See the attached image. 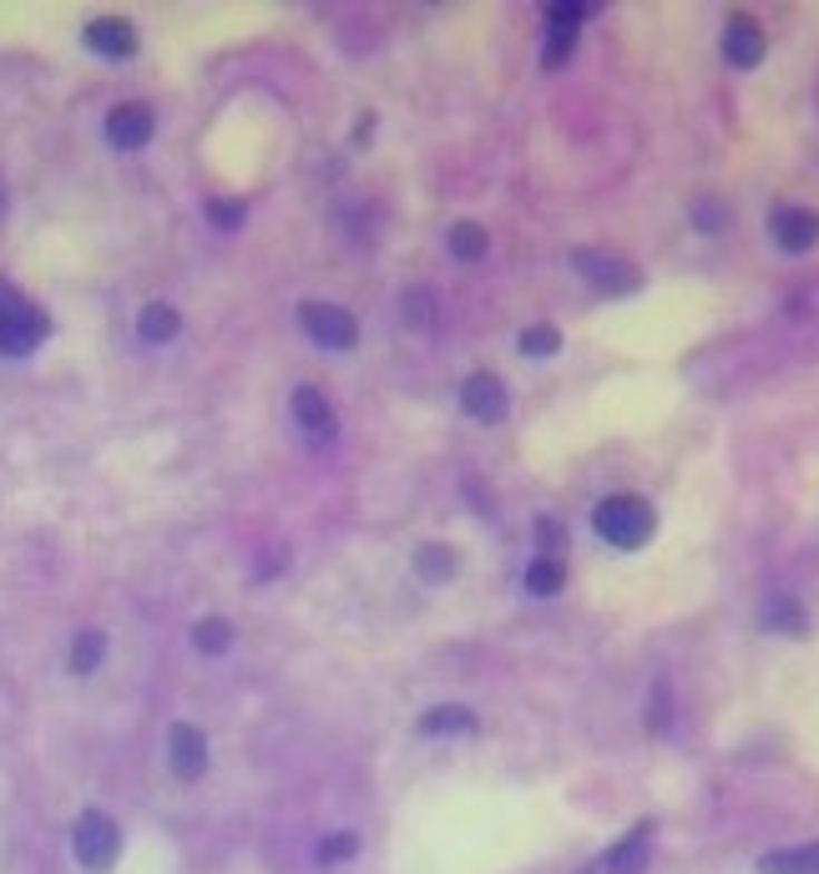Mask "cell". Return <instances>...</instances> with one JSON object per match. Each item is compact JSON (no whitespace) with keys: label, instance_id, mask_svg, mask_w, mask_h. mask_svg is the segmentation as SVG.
I'll return each mask as SVG.
<instances>
[{"label":"cell","instance_id":"cell-8","mask_svg":"<svg viewBox=\"0 0 819 874\" xmlns=\"http://www.w3.org/2000/svg\"><path fill=\"white\" fill-rule=\"evenodd\" d=\"M582 16H587V6H552L546 11V66H562L572 51V41H577V26Z\"/></svg>","mask_w":819,"mask_h":874},{"label":"cell","instance_id":"cell-24","mask_svg":"<svg viewBox=\"0 0 819 874\" xmlns=\"http://www.w3.org/2000/svg\"><path fill=\"white\" fill-rule=\"evenodd\" d=\"M354 850H360V839L350 829H339L319 844V864H344V860H354Z\"/></svg>","mask_w":819,"mask_h":874},{"label":"cell","instance_id":"cell-1","mask_svg":"<svg viewBox=\"0 0 819 874\" xmlns=\"http://www.w3.org/2000/svg\"><path fill=\"white\" fill-rule=\"evenodd\" d=\"M592 526H597L602 541L633 551L653 536V505H647L643 495H607V501L592 511Z\"/></svg>","mask_w":819,"mask_h":874},{"label":"cell","instance_id":"cell-16","mask_svg":"<svg viewBox=\"0 0 819 874\" xmlns=\"http://www.w3.org/2000/svg\"><path fill=\"white\" fill-rule=\"evenodd\" d=\"M470 728H476V713L460 708V703H440V708H430L420 718V733H430V738H440V733H470Z\"/></svg>","mask_w":819,"mask_h":874},{"label":"cell","instance_id":"cell-10","mask_svg":"<svg viewBox=\"0 0 819 874\" xmlns=\"http://www.w3.org/2000/svg\"><path fill=\"white\" fill-rule=\"evenodd\" d=\"M167 744H173V768H177L183 778H197L203 768H208V738H203V733H197L193 723H177Z\"/></svg>","mask_w":819,"mask_h":874},{"label":"cell","instance_id":"cell-4","mask_svg":"<svg viewBox=\"0 0 819 874\" xmlns=\"http://www.w3.org/2000/svg\"><path fill=\"white\" fill-rule=\"evenodd\" d=\"M577 268L602 294H633L637 288V268L627 258H617V253H577Z\"/></svg>","mask_w":819,"mask_h":874},{"label":"cell","instance_id":"cell-9","mask_svg":"<svg viewBox=\"0 0 819 874\" xmlns=\"http://www.w3.org/2000/svg\"><path fill=\"white\" fill-rule=\"evenodd\" d=\"M774 238L784 253H809L819 243V213L809 208H784L774 218Z\"/></svg>","mask_w":819,"mask_h":874},{"label":"cell","instance_id":"cell-12","mask_svg":"<svg viewBox=\"0 0 819 874\" xmlns=\"http://www.w3.org/2000/svg\"><path fill=\"white\" fill-rule=\"evenodd\" d=\"M87 46L97 56H107V61H121V56L137 51V36H131L127 21H91L87 26Z\"/></svg>","mask_w":819,"mask_h":874},{"label":"cell","instance_id":"cell-3","mask_svg":"<svg viewBox=\"0 0 819 874\" xmlns=\"http://www.w3.org/2000/svg\"><path fill=\"white\" fill-rule=\"evenodd\" d=\"M71 844H77V860L87 864V870H107V864L117 860V824H111L107 814H81Z\"/></svg>","mask_w":819,"mask_h":874},{"label":"cell","instance_id":"cell-15","mask_svg":"<svg viewBox=\"0 0 819 874\" xmlns=\"http://www.w3.org/2000/svg\"><path fill=\"white\" fill-rule=\"evenodd\" d=\"M764 874H819V844H799V850H774L759 860Z\"/></svg>","mask_w":819,"mask_h":874},{"label":"cell","instance_id":"cell-14","mask_svg":"<svg viewBox=\"0 0 819 874\" xmlns=\"http://www.w3.org/2000/svg\"><path fill=\"white\" fill-rule=\"evenodd\" d=\"M723 56H729L733 66H759V56H764V36H759V26L739 16V21L723 31Z\"/></svg>","mask_w":819,"mask_h":874},{"label":"cell","instance_id":"cell-26","mask_svg":"<svg viewBox=\"0 0 819 874\" xmlns=\"http://www.w3.org/2000/svg\"><path fill=\"white\" fill-rule=\"evenodd\" d=\"M208 218L218 223V228H238V223H243V203H223V197H213Z\"/></svg>","mask_w":819,"mask_h":874},{"label":"cell","instance_id":"cell-19","mask_svg":"<svg viewBox=\"0 0 819 874\" xmlns=\"http://www.w3.org/2000/svg\"><path fill=\"white\" fill-rule=\"evenodd\" d=\"M764 622L774 627V632H799V627H805V607L789 601V597H769L764 601Z\"/></svg>","mask_w":819,"mask_h":874},{"label":"cell","instance_id":"cell-27","mask_svg":"<svg viewBox=\"0 0 819 874\" xmlns=\"http://www.w3.org/2000/svg\"><path fill=\"white\" fill-rule=\"evenodd\" d=\"M647 723H653V733L667 728V688H663V682H657V693H653V718H647Z\"/></svg>","mask_w":819,"mask_h":874},{"label":"cell","instance_id":"cell-28","mask_svg":"<svg viewBox=\"0 0 819 874\" xmlns=\"http://www.w3.org/2000/svg\"><path fill=\"white\" fill-rule=\"evenodd\" d=\"M0 213H6V193H0Z\"/></svg>","mask_w":819,"mask_h":874},{"label":"cell","instance_id":"cell-21","mask_svg":"<svg viewBox=\"0 0 819 874\" xmlns=\"http://www.w3.org/2000/svg\"><path fill=\"white\" fill-rule=\"evenodd\" d=\"M193 642H197V652H223V647L233 642V627L223 622V617H208V622H197L193 627Z\"/></svg>","mask_w":819,"mask_h":874},{"label":"cell","instance_id":"cell-25","mask_svg":"<svg viewBox=\"0 0 819 874\" xmlns=\"http://www.w3.org/2000/svg\"><path fill=\"white\" fill-rule=\"evenodd\" d=\"M557 328H546V324H536V328H526L521 334V350L526 354H536V360H542V354H557Z\"/></svg>","mask_w":819,"mask_h":874},{"label":"cell","instance_id":"cell-11","mask_svg":"<svg viewBox=\"0 0 819 874\" xmlns=\"http://www.w3.org/2000/svg\"><path fill=\"white\" fill-rule=\"evenodd\" d=\"M107 137L111 147H143L153 137V111L147 107H117L107 117Z\"/></svg>","mask_w":819,"mask_h":874},{"label":"cell","instance_id":"cell-17","mask_svg":"<svg viewBox=\"0 0 819 874\" xmlns=\"http://www.w3.org/2000/svg\"><path fill=\"white\" fill-rule=\"evenodd\" d=\"M177 328H183V318H177L173 304H147L143 318H137V334H143L147 344H167Z\"/></svg>","mask_w":819,"mask_h":874},{"label":"cell","instance_id":"cell-7","mask_svg":"<svg viewBox=\"0 0 819 874\" xmlns=\"http://www.w3.org/2000/svg\"><path fill=\"white\" fill-rule=\"evenodd\" d=\"M647 844H653V824H637L617 850H607L587 874H643L647 870Z\"/></svg>","mask_w":819,"mask_h":874},{"label":"cell","instance_id":"cell-22","mask_svg":"<svg viewBox=\"0 0 819 874\" xmlns=\"http://www.w3.org/2000/svg\"><path fill=\"white\" fill-rule=\"evenodd\" d=\"M101 652H107V637H101V632H81L77 642H71V672H91V667L101 662Z\"/></svg>","mask_w":819,"mask_h":874},{"label":"cell","instance_id":"cell-2","mask_svg":"<svg viewBox=\"0 0 819 874\" xmlns=\"http://www.w3.org/2000/svg\"><path fill=\"white\" fill-rule=\"evenodd\" d=\"M46 340V314L26 298H11L0 308V354H31Z\"/></svg>","mask_w":819,"mask_h":874},{"label":"cell","instance_id":"cell-13","mask_svg":"<svg viewBox=\"0 0 819 874\" xmlns=\"http://www.w3.org/2000/svg\"><path fill=\"white\" fill-rule=\"evenodd\" d=\"M294 420L309 430V435H319V440H329L334 435V410H329V400L319 390H294Z\"/></svg>","mask_w":819,"mask_h":874},{"label":"cell","instance_id":"cell-18","mask_svg":"<svg viewBox=\"0 0 819 874\" xmlns=\"http://www.w3.org/2000/svg\"><path fill=\"white\" fill-rule=\"evenodd\" d=\"M562 581H567V571H562V561H552V557L532 561V571H526V587H532L536 597H557Z\"/></svg>","mask_w":819,"mask_h":874},{"label":"cell","instance_id":"cell-23","mask_svg":"<svg viewBox=\"0 0 819 874\" xmlns=\"http://www.w3.org/2000/svg\"><path fill=\"white\" fill-rule=\"evenodd\" d=\"M416 567H420V577L446 581L450 571H456V557H450V547H426V551L416 557Z\"/></svg>","mask_w":819,"mask_h":874},{"label":"cell","instance_id":"cell-20","mask_svg":"<svg viewBox=\"0 0 819 874\" xmlns=\"http://www.w3.org/2000/svg\"><path fill=\"white\" fill-rule=\"evenodd\" d=\"M450 253H456L460 263H476L486 253V233L476 228V223H456V228H450Z\"/></svg>","mask_w":819,"mask_h":874},{"label":"cell","instance_id":"cell-5","mask_svg":"<svg viewBox=\"0 0 819 874\" xmlns=\"http://www.w3.org/2000/svg\"><path fill=\"white\" fill-rule=\"evenodd\" d=\"M304 328H309V340L314 344H324V350H350L354 344V318L344 314V308H334V304H309L304 308Z\"/></svg>","mask_w":819,"mask_h":874},{"label":"cell","instance_id":"cell-6","mask_svg":"<svg viewBox=\"0 0 819 874\" xmlns=\"http://www.w3.org/2000/svg\"><path fill=\"white\" fill-rule=\"evenodd\" d=\"M460 405H466L470 420H481V425H496L506 415V384L496 374H470L466 390H460Z\"/></svg>","mask_w":819,"mask_h":874}]
</instances>
